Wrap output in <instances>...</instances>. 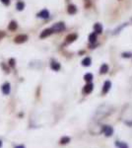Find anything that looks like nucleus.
Listing matches in <instances>:
<instances>
[{"instance_id":"obj_1","label":"nucleus","mask_w":132,"mask_h":148,"mask_svg":"<svg viewBox=\"0 0 132 148\" xmlns=\"http://www.w3.org/2000/svg\"><path fill=\"white\" fill-rule=\"evenodd\" d=\"M112 112V108L109 106H101L96 112V116H95V120H103L105 117L108 116L110 113Z\"/></svg>"},{"instance_id":"obj_2","label":"nucleus","mask_w":132,"mask_h":148,"mask_svg":"<svg viewBox=\"0 0 132 148\" xmlns=\"http://www.w3.org/2000/svg\"><path fill=\"white\" fill-rule=\"evenodd\" d=\"M65 29V25H64V23H62V22H59V23H56V24H54L52 26V32H55V33H59V32H62L63 30Z\"/></svg>"},{"instance_id":"obj_3","label":"nucleus","mask_w":132,"mask_h":148,"mask_svg":"<svg viewBox=\"0 0 132 148\" xmlns=\"http://www.w3.org/2000/svg\"><path fill=\"white\" fill-rule=\"evenodd\" d=\"M102 131L104 132V134L106 136H107V137H109V136H111L114 134V128L110 125H104L103 128H102Z\"/></svg>"},{"instance_id":"obj_4","label":"nucleus","mask_w":132,"mask_h":148,"mask_svg":"<svg viewBox=\"0 0 132 148\" xmlns=\"http://www.w3.org/2000/svg\"><path fill=\"white\" fill-rule=\"evenodd\" d=\"M27 40H28V36H26V35H19V36H17L14 39V42L16 44H22V43H25Z\"/></svg>"},{"instance_id":"obj_5","label":"nucleus","mask_w":132,"mask_h":148,"mask_svg":"<svg viewBox=\"0 0 132 148\" xmlns=\"http://www.w3.org/2000/svg\"><path fill=\"white\" fill-rule=\"evenodd\" d=\"M93 89H94V85L92 84V82H89V83H87L85 85L83 91H84L85 94H90V93L93 91Z\"/></svg>"},{"instance_id":"obj_6","label":"nucleus","mask_w":132,"mask_h":148,"mask_svg":"<svg viewBox=\"0 0 132 148\" xmlns=\"http://www.w3.org/2000/svg\"><path fill=\"white\" fill-rule=\"evenodd\" d=\"M110 87H111L110 81H106V82L104 83V86H103V91H102V93H103L104 95L106 94V93L110 90Z\"/></svg>"},{"instance_id":"obj_7","label":"nucleus","mask_w":132,"mask_h":148,"mask_svg":"<svg viewBox=\"0 0 132 148\" xmlns=\"http://www.w3.org/2000/svg\"><path fill=\"white\" fill-rule=\"evenodd\" d=\"M10 91H11L10 84H9V83L3 84V86H2V92H3V94H5V95H8L9 93H10Z\"/></svg>"},{"instance_id":"obj_8","label":"nucleus","mask_w":132,"mask_h":148,"mask_svg":"<svg viewBox=\"0 0 132 148\" xmlns=\"http://www.w3.org/2000/svg\"><path fill=\"white\" fill-rule=\"evenodd\" d=\"M37 17L43 18V19H47L49 17V12H48L47 10H43V11H41V12L37 14Z\"/></svg>"},{"instance_id":"obj_9","label":"nucleus","mask_w":132,"mask_h":148,"mask_svg":"<svg viewBox=\"0 0 132 148\" xmlns=\"http://www.w3.org/2000/svg\"><path fill=\"white\" fill-rule=\"evenodd\" d=\"M52 33L53 32H52V30H51V29H45L44 31H43V33L41 34V38H42V39H44V38L50 36Z\"/></svg>"},{"instance_id":"obj_10","label":"nucleus","mask_w":132,"mask_h":148,"mask_svg":"<svg viewBox=\"0 0 132 148\" xmlns=\"http://www.w3.org/2000/svg\"><path fill=\"white\" fill-rule=\"evenodd\" d=\"M50 67H51V69L54 70V71H58L60 69V64L58 62H56V61H52L50 63Z\"/></svg>"},{"instance_id":"obj_11","label":"nucleus","mask_w":132,"mask_h":148,"mask_svg":"<svg viewBox=\"0 0 132 148\" xmlns=\"http://www.w3.org/2000/svg\"><path fill=\"white\" fill-rule=\"evenodd\" d=\"M115 146L117 148H129L128 145L123 141H115Z\"/></svg>"},{"instance_id":"obj_12","label":"nucleus","mask_w":132,"mask_h":148,"mask_svg":"<svg viewBox=\"0 0 132 148\" xmlns=\"http://www.w3.org/2000/svg\"><path fill=\"white\" fill-rule=\"evenodd\" d=\"M94 29H95V34H101L103 32V27L100 23H97L95 26H94Z\"/></svg>"},{"instance_id":"obj_13","label":"nucleus","mask_w":132,"mask_h":148,"mask_svg":"<svg viewBox=\"0 0 132 148\" xmlns=\"http://www.w3.org/2000/svg\"><path fill=\"white\" fill-rule=\"evenodd\" d=\"M107 71H108V65L106 64V63H104V64L101 66V68H100V73L106 74Z\"/></svg>"},{"instance_id":"obj_14","label":"nucleus","mask_w":132,"mask_h":148,"mask_svg":"<svg viewBox=\"0 0 132 148\" xmlns=\"http://www.w3.org/2000/svg\"><path fill=\"white\" fill-rule=\"evenodd\" d=\"M18 28V25L17 23L15 22V21H11V23L9 24L8 26V29L10 31H16V29Z\"/></svg>"},{"instance_id":"obj_15","label":"nucleus","mask_w":132,"mask_h":148,"mask_svg":"<svg viewBox=\"0 0 132 148\" xmlns=\"http://www.w3.org/2000/svg\"><path fill=\"white\" fill-rule=\"evenodd\" d=\"M91 62H92L91 58H90V57H86V58H84V59L82 60V65H83V66L88 67V66L91 65Z\"/></svg>"},{"instance_id":"obj_16","label":"nucleus","mask_w":132,"mask_h":148,"mask_svg":"<svg viewBox=\"0 0 132 148\" xmlns=\"http://www.w3.org/2000/svg\"><path fill=\"white\" fill-rule=\"evenodd\" d=\"M96 40H97V36H96L95 33H93V34H91V35L89 36V42H90L91 44L96 43Z\"/></svg>"},{"instance_id":"obj_17","label":"nucleus","mask_w":132,"mask_h":148,"mask_svg":"<svg viewBox=\"0 0 132 148\" xmlns=\"http://www.w3.org/2000/svg\"><path fill=\"white\" fill-rule=\"evenodd\" d=\"M84 79H85V81H87V82H92V80H93V74L92 73H87L85 74V76H84Z\"/></svg>"},{"instance_id":"obj_18","label":"nucleus","mask_w":132,"mask_h":148,"mask_svg":"<svg viewBox=\"0 0 132 148\" xmlns=\"http://www.w3.org/2000/svg\"><path fill=\"white\" fill-rule=\"evenodd\" d=\"M70 142V137L69 136H63L60 139V144H67Z\"/></svg>"},{"instance_id":"obj_19","label":"nucleus","mask_w":132,"mask_h":148,"mask_svg":"<svg viewBox=\"0 0 132 148\" xmlns=\"http://www.w3.org/2000/svg\"><path fill=\"white\" fill-rule=\"evenodd\" d=\"M76 7L74 6V5H69L68 6V8H67V11H68V13L69 14H74V13H76Z\"/></svg>"},{"instance_id":"obj_20","label":"nucleus","mask_w":132,"mask_h":148,"mask_svg":"<svg viewBox=\"0 0 132 148\" xmlns=\"http://www.w3.org/2000/svg\"><path fill=\"white\" fill-rule=\"evenodd\" d=\"M77 38L76 35H69L68 37L66 38V42L67 43H71V42H73V41H75V39Z\"/></svg>"},{"instance_id":"obj_21","label":"nucleus","mask_w":132,"mask_h":148,"mask_svg":"<svg viewBox=\"0 0 132 148\" xmlns=\"http://www.w3.org/2000/svg\"><path fill=\"white\" fill-rule=\"evenodd\" d=\"M16 7H17V9L19 10V11H22V10L25 8V4H24L23 2H18Z\"/></svg>"},{"instance_id":"obj_22","label":"nucleus","mask_w":132,"mask_h":148,"mask_svg":"<svg viewBox=\"0 0 132 148\" xmlns=\"http://www.w3.org/2000/svg\"><path fill=\"white\" fill-rule=\"evenodd\" d=\"M9 64H10V66H12V67H13V66L15 65V60H14L13 58H11V59L9 60Z\"/></svg>"},{"instance_id":"obj_23","label":"nucleus","mask_w":132,"mask_h":148,"mask_svg":"<svg viewBox=\"0 0 132 148\" xmlns=\"http://www.w3.org/2000/svg\"><path fill=\"white\" fill-rule=\"evenodd\" d=\"M4 36H5V33L2 32V31H0V40H2L4 38Z\"/></svg>"},{"instance_id":"obj_24","label":"nucleus","mask_w":132,"mask_h":148,"mask_svg":"<svg viewBox=\"0 0 132 148\" xmlns=\"http://www.w3.org/2000/svg\"><path fill=\"white\" fill-rule=\"evenodd\" d=\"M1 1H2V2L5 4V5H8L9 3H10V0H1Z\"/></svg>"},{"instance_id":"obj_25","label":"nucleus","mask_w":132,"mask_h":148,"mask_svg":"<svg viewBox=\"0 0 132 148\" xmlns=\"http://www.w3.org/2000/svg\"><path fill=\"white\" fill-rule=\"evenodd\" d=\"M15 148H25V146H24V145H19V146H17V147H15Z\"/></svg>"},{"instance_id":"obj_26","label":"nucleus","mask_w":132,"mask_h":148,"mask_svg":"<svg viewBox=\"0 0 132 148\" xmlns=\"http://www.w3.org/2000/svg\"><path fill=\"white\" fill-rule=\"evenodd\" d=\"M0 147H2V141L0 140Z\"/></svg>"}]
</instances>
